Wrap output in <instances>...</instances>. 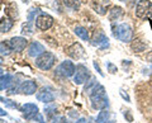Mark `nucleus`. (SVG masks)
Instances as JSON below:
<instances>
[{
	"mask_svg": "<svg viewBox=\"0 0 152 123\" xmlns=\"http://www.w3.org/2000/svg\"><path fill=\"white\" fill-rule=\"evenodd\" d=\"M90 100H91V107L94 109H98V111L107 109L109 105V102H108L105 88H104L103 85L98 84L90 92Z\"/></svg>",
	"mask_w": 152,
	"mask_h": 123,
	"instance_id": "nucleus-1",
	"label": "nucleus"
},
{
	"mask_svg": "<svg viewBox=\"0 0 152 123\" xmlns=\"http://www.w3.org/2000/svg\"><path fill=\"white\" fill-rule=\"evenodd\" d=\"M113 36L122 42L132 41V28L127 23H122L113 28Z\"/></svg>",
	"mask_w": 152,
	"mask_h": 123,
	"instance_id": "nucleus-2",
	"label": "nucleus"
},
{
	"mask_svg": "<svg viewBox=\"0 0 152 123\" xmlns=\"http://www.w3.org/2000/svg\"><path fill=\"white\" fill-rule=\"evenodd\" d=\"M136 15L143 20L152 18V3L150 0H140L136 8Z\"/></svg>",
	"mask_w": 152,
	"mask_h": 123,
	"instance_id": "nucleus-3",
	"label": "nucleus"
},
{
	"mask_svg": "<svg viewBox=\"0 0 152 123\" xmlns=\"http://www.w3.org/2000/svg\"><path fill=\"white\" fill-rule=\"evenodd\" d=\"M56 57L51 52H43L41 56H38L36 60V66L41 70H50L55 65Z\"/></svg>",
	"mask_w": 152,
	"mask_h": 123,
	"instance_id": "nucleus-4",
	"label": "nucleus"
},
{
	"mask_svg": "<svg viewBox=\"0 0 152 123\" xmlns=\"http://www.w3.org/2000/svg\"><path fill=\"white\" fill-rule=\"evenodd\" d=\"M53 26V18L48 14L41 13L36 18V27L41 31H47Z\"/></svg>",
	"mask_w": 152,
	"mask_h": 123,
	"instance_id": "nucleus-5",
	"label": "nucleus"
},
{
	"mask_svg": "<svg viewBox=\"0 0 152 123\" xmlns=\"http://www.w3.org/2000/svg\"><path fill=\"white\" fill-rule=\"evenodd\" d=\"M76 71V67H75V65L71 62V61L69 60H66L64 61L62 64H61L58 67H57V74L61 75V76H65V78H70V76H72V75L75 74Z\"/></svg>",
	"mask_w": 152,
	"mask_h": 123,
	"instance_id": "nucleus-6",
	"label": "nucleus"
},
{
	"mask_svg": "<svg viewBox=\"0 0 152 123\" xmlns=\"http://www.w3.org/2000/svg\"><path fill=\"white\" fill-rule=\"evenodd\" d=\"M90 78V72L88 67H85L83 65H79L77 67H76V71H75V76H74V83L75 84H84L86 80Z\"/></svg>",
	"mask_w": 152,
	"mask_h": 123,
	"instance_id": "nucleus-7",
	"label": "nucleus"
},
{
	"mask_svg": "<svg viewBox=\"0 0 152 123\" xmlns=\"http://www.w3.org/2000/svg\"><path fill=\"white\" fill-rule=\"evenodd\" d=\"M20 112L23 113L26 119H33V117L38 113V107L33 103H26L20 107Z\"/></svg>",
	"mask_w": 152,
	"mask_h": 123,
	"instance_id": "nucleus-8",
	"label": "nucleus"
},
{
	"mask_svg": "<svg viewBox=\"0 0 152 123\" xmlns=\"http://www.w3.org/2000/svg\"><path fill=\"white\" fill-rule=\"evenodd\" d=\"M8 43L12 47V50L17 51V52H22L27 46V40L23 38V37H13Z\"/></svg>",
	"mask_w": 152,
	"mask_h": 123,
	"instance_id": "nucleus-9",
	"label": "nucleus"
},
{
	"mask_svg": "<svg viewBox=\"0 0 152 123\" xmlns=\"http://www.w3.org/2000/svg\"><path fill=\"white\" fill-rule=\"evenodd\" d=\"M67 53L71 56L72 59H76V60H79V59H81L84 53H85V51H84V47L80 45V43H72L69 48H67Z\"/></svg>",
	"mask_w": 152,
	"mask_h": 123,
	"instance_id": "nucleus-10",
	"label": "nucleus"
},
{
	"mask_svg": "<svg viewBox=\"0 0 152 123\" xmlns=\"http://www.w3.org/2000/svg\"><path fill=\"white\" fill-rule=\"evenodd\" d=\"M37 99L39 102H42V103L48 104V103H52V102L55 100V95H53V93H52L50 89L43 88L41 92L37 93Z\"/></svg>",
	"mask_w": 152,
	"mask_h": 123,
	"instance_id": "nucleus-11",
	"label": "nucleus"
},
{
	"mask_svg": "<svg viewBox=\"0 0 152 123\" xmlns=\"http://www.w3.org/2000/svg\"><path fill=\"white\" fill-rule=\"evenodd\" d=\"M43 52H46L43 45H41L39 42H37V41L32 42L29 48H28V55H29L31 57H38V56H41Z\"/></svg>",
	"mask_w": 152,
	"mask_h": 123,
	"instance_id": "nucleus-12",
	"label": "nucleus"
},
{
	"mask_svg": "<svg viewBox=\"0 0 152 123\" xmlns=\"http://www.w3.org/2000/svg\"><path fill=\"white\" fill-rule=\"evenodd\" d=\"M36 90H37V85L33 80H26V81H23L20 86V92L24 95H32V94L36 93Z\"/></svg>",
	"mask_w": 152,
	"mask_h": 123,
	"instance_id": "nucleus-13",
	"label": "nucleus"
},
{
	"mask_svg": "<svg viewBox=\"0 0 152 123\" xmlns=\"http://www.w3.org/2000/svg\"><path fill=\"white\" fill-rule=\"evenodd\" d=\"M13 84V76L12 75H3L0 78V90H5V89H9L10 85Z\"/></svg>",
	"mask_w": 152,
	"mask_h": 123,
	"instance_id": "nucleus-14",
	"label": "nucleus"
},
{
	"mask_svg": "<svg viewBox=\"0 0 152 123\" xmlns=\"http://www.w3.org/2000/svg\"><path fill=\"white\" fill-rule=\"evenodd\" d=\"M91 43H93L94 46L100 47V48H105V47H108V46H109L108 38H107V37L103 34V33H100V34H99V37H95L94 41L91 42Z\"/></svg>",
	"mask_w": 152,
	"mask_h": 123,
	"instance_id": "nucleus-15",
	"label": "nucleus"
},
{
	"mask_svg": "<svg viewBox=\"0 0 152 123\" xmlns=\"http://www.w3.org/2000/svg\"><path fill=\"white\" fill-rule=\"evenodd\" d=\"M12 27H13V20L10 19V18L5 17L0 20V32H3V33L9 32L12 29Z\"/></svg>",
	"mask_w": 152,
	"mask_h": 123,
	"instance_id": "nucleus-16",
	"label": "nucleus"
},
{
	"mask_svg": "<svg viewBox=\"0 0 152 123\" xmlns=\"http://www.w3.org/2000/svg\"><path fill=\"white\" fill-rule=\"evenodd\" d=\"M131 47H132V50L134 51V52H143L146 50V43L143 41H141V40H133L132 41V43H131Z\"/></svg>",
	"mask_w": 152,
	"mask_h": 123,
	"instance_id": "nucleus-17",
	"label": "nucleus"
},
{
	"mask_svg": "<svg viewBox=\"0 0 152 123\" xmlns=\"http://www.w3.org/2000/svg\"><path fill=\"white\" fill-rule=\"evenodd\" d=\"M122 15H123V10H122V8L117 7V8H113L112 10H110V14H109V19H110V20L113 22V20L119 19V18H121Z\"/></svg>",
	"mask_w": 152,
	"mask_h": 123,
	"instance_id": "nucleus-18",
	"label": "nucleus"
},
{
	"mask_svg": "<svg viewBox=\"0 0 152 123\" xmlns=\"http://www.w3.org/2000/svg\"><path fill=\"white\" fill-rule=\"evenodd\" d=\"M75 33H76V34H77L83 41H89V33H88V31H86V28H84V27H76V28H75Z\"/></svg>",
	"mask_w": 152,
	"mask_h": 123,
	"instance_id": "nucleus-19",
	"label": "nucleus"
},
{
	"mask_svg": "<svg viewBox=\"0 0 152 123\" xmlns=\"http://www.w3.org/2000/svg\"><path fill=\"white\" fill-rule=\"evenodd\" d=\"M109 122V112L107 109H103L96 117V123H108Z\"/></svg>",
	"mask_w": 152,
	"mask_h": 123,
	"instance_id": "nucleus-20",
	"label": "nucleus"
},
{
	"mask_svg": "<svg viewBox=\"0 0 152 123\" xmlns=\"http://www.w3.org/2000/svg\"><path fill=\"white\" fill-rule=\"evenodd\" d=\"M62 3L65 4L66 8L72 9V10H77V9L80 8L79 0H62Z\"/></svg>",
	"mask_w": 152,
	"mask_h": 123,
	"instance_id": "nucleus-21",
	"label": "nucleus"
},
{
	"mask_svg": "<svg viewBox=\"0 0 152 123\" xmlns=\"http://www.w3.org/2000/svg\"><path fill=\"white\" fill-rule=\"evenodd\" d=\"M10 52H12V47L9 46V43H5V42H1V43H0V55L9 56Z\"/></svg>",
	"mask_w": 152,
	"mask_h": 123,
	"instance_id": "nucleus-22",
	"label": "nucleus"
},
{
	"mask_svg": "<svg viewBox=\"0 0 152 123\" xmlns=\"http://www.w3.org/2000/svg\"><path fill=\"white\" fill-rule=\"evenodd\" d=\"M0 100H1L4 105L8 107V108H12V109H18V108H19V105L15 102H13V100H10V99H8V98L0 97Z\"/></svg>",
	"mask_w": 152,
	"mask_h": 123,
	"instance_id": "nucleus-23",
	"label": "nucleus"
},
{
	"mask_svg": "<svg viewBox=\"0 0 152 123\" xmlns=\"http://www.w3.org/2000/svg\"><path fill=\"white\" fill-rule=\"evenodd\" d=\"M22 33L23 34H28V36L33 34V24L31 22H27L22 26Z\"/></svg>",
	"mask_w": 152,
	"mask_h": 123,
	"instance_id": "nucleus-24",
	"label": "nucleus"
},
{
	"mask_svg": "<svg viewBox=\"0 0 152 123\" xmlns=\"http://www.w3.org/2000/svg\"><path fill=\"white\" fill-rule=\"evenodd\" d=\"M96 85H98V80L91 79V80H90V81H89L86 85H85V92H89V93H90V92H91L95 86H96Z\"/></svg>",
	"mask_w": 152,
	"mask_h": 123,
	"instance_id": "nucleus-25",
	"label": "nucleus"
},
{
	"mask_svg": "<svg viewBox=\"0 0 152 123\" xmlns=\"http://www.w3.org/2000/svg\"><path fill=\"white\" fill-rule=\"evenodd\" d=\"M38 12H39V9L38 8H32L29 10V14H28V22H33V19H34V14H37Z\"/></svg>",
	"mask_w": 152,
	"mask_h": 123,
	"instance_id": "nucleus-26",
	"label": "nucleus"
},
{
	"mask_svg": "<svg viewBox=\"0 0 152 123\" xmlns=\"http://www.w3.org/2000/svg\"><path fill=\"white\" fill-rule=\"evenodd\" d=\"M52 123H69V122L64 116H57L55 118H52Z\"/></svg>",
	"mask_w": 152,
	"mask_h": 123,
	"instance_id": "nucleus-27",
	"label": "nucleus"
},
{
	"mask_svg": "<svg viewBox=\"0 0 152 123\" xmlns=\"http://www.w3.org/2000/svg\"><path fill=\"white\" fill-rule=\"evenodd\" d=\"M107 67H108V71L110 72V74H115L118 70H117V66L114 65V64H112V62H108L107 64Z\"/></svg>",
	"mask_w": 152,
	"mask_h": 123,
	"instance_id": "nucleus-28",
	"label": "nucleus"
},
{
	"mask_svg": "<svg viewBox=\"0 0 152 123\" xmlns=\"http://www.w3.org/2000/svg\"><path fill=\"white\" fill-rule=\"evenodd\" d=\"M93 65H94V67H95V70H96V71H98V74H99V75H100V76H104V72L102 71L100 66H99V64L96 62V61H94V62H93Z\"/></svg>",
	"mask_w": 152,
	"mask_h": 123,
	"instance_id": "nucleus-29",
	"label": "nucleus"
},
{
	"mask_svg": "<svg viewBox=\"0 0 152 123\" xmlns=\"http://www.w3.org/2000/svg\"><path fill=\"white\" fill-rule=\"evenodd\" d=\"M124 118H126V119H128L129 122L133 121V117H132V114H131V111H126V112H124Z\"/></svg>",
	"mask_w": 152,
	"mask_h": 123,
	"instance_id": "nucleus-30",
	"label": "nucleus"
},
{
	"mask_svg": "<svg viewBox=\"0 0 152 123\" xmlns=\"http://www.w3.org/2000/svg\"><path fill=\"white\" fill-rule=\"evenodd\" d=\"M69 116H70L71 118H74V119H76V118L79 117L77 112H75V111H70V112H69Z\"/></svg>",
	"mask_w": 152,
	"mask_h": 123,
	"instance_id": "nucleus-31",
	"label": "nucleus"
},
{
	"mask_svg": "<svg viewBox=\"0 0 152 123\" xmlns=\"http://www.w3.org/2000/svg\"><path fill=\"white\" fill-rule=\"evenodd\" d=\"M119 93H121V95L123 97V99H124V100H127V102H129V100H131V99H129V97H128L127 94H124V92H123V90H121Z\"/></svg>",
	"mask_w": 152,
	"mask_h": 123,
	"instance_id": "nucleus-32",
	"label": "nucleus"
},
{
	"mask_svg": "<svg viewBox=\"0 0 152 123\" xmlns=\"http://www.w3.org/2000/svg\"><path fill=\"white\" fill-rule=\"evenodd\" d=\"M52 111H56V107H51V108H47V109H45V112H47V114H51V113H53Z\"/></svg>",
	"mask_w": 152,
	"mask_h": 123,
	"instance_id": "nucleus-33",
	"label": "nucleus"
},
{
	"mask_svg": "<svg viewBox=\"0 0 152 123\" xmlns=\"http://www.w3.org/2000/svg\"><path fill=\"white\" fill-rule=\"evenodd\" d=\"M147 61H150V62H152V51L150 52L148 55H147Z\"/></svg>",
	"mask_w": 152,
	"mask_h": 123,
	"instance_id": "nucleus-34",
	"label": "nucleus"
},
{
	"mask_svg": "<svg viewBox=\"0 0 152 123\" xmlns=\"http://www.w3.org/2000/svg\"><path fill=\"white\" fill-rule=\"evenodd\" d=\"M0 116H7V112L4 109H1V108H0Z\"/></svg>",
	"mask_w": 152,
	"mask_h": 123,
	"instance_id": "nucleus-35",
	"label": "nucleus"
},
{
	"mask_svg": "<svg viewBox=\"0 0 152 123\" xmlns=\"http://www.w3.org/2000/svg\"><path fill=\"white\" fill-rule=\"evenodd\" d=\"M3 74H4V70H3L1 67H0V78H1V76H3Z\"/></svg>",
	"mask_w": 152,
	"mask_h": 123,
	"instance_id": "nucleus-36",
	"label": "nucleus"
},
{
	"mask_svg": "<svg viewBox=\"0 0 152 123\" xmlns=\"http://www.w3.org/2000/svg\"><path fill=\"white\" fill-rule=\"evenodd\" d=\"M3 62H4V61H3V59H1V57H0V65H1Z\"/></svg>",
	"mask_w": 152,
	"mask_h": 123,
	"instance_id": "nucleus-37",
	"label": "nucleus"
},
{
	"mask_svg": "<svg viewBox=\"0 0 152 123\" xmlns=\"http://www.w3.org/2000/svg\"><path fill=\"white\" fill-rule=\"evenodd\" d=\"M108 123H113V121H109V122H108Z\"/></svg>",
	"mask_w": 152,
	"mask_h": 123,
	"instance_id": "nucleus-38",
	"label": "nucleus"
}]
</instances>
